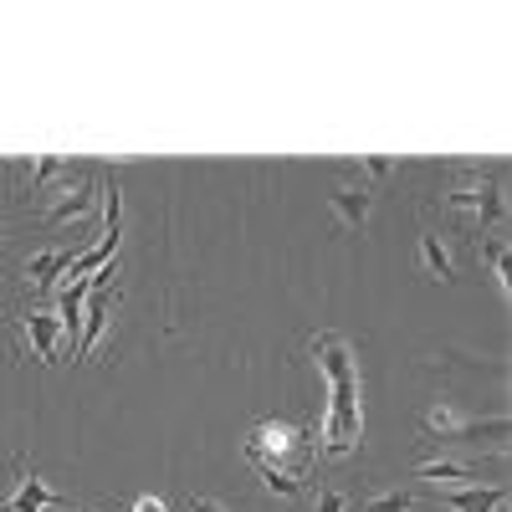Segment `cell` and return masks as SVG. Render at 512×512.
Wrapping results in <instances>:
<instances>
[{
  "mask_svg": "<svg viewBox=\"0 0 512 512\" xmlns=\"http://www.w3.org/2000/svg\"><path fill=\"white\" fill-rule=\"evenodd\" d=\"M308 349L318 354V369L328 374V420H323V456L328 461H344L354 456L359 436H364V410H359V364L344 333H313Z\"/></svg>",
  "mask_w": 512,
  "mask_h": 512,
  "instance_id": "6da1fadb",
  "label": "cell"
},
{
  "mask_svg": "<svg viewBox=\"0 0 512 512\" xmlns=\"http://www.w3.org/2000/svg\"><path fill=\"white\" fill-rule=\"evenodd\" d=\"M446 210L466 221V231H477V236H482V231L502 216V195H497V185L472 180V185H461V190H451V195H446Z\"/></svg>",
  "mask_w": 512,
  "mask_h": 512,
  "instance_id": "7a4b0ae2",
  "label": "cell"
},
{
  "mask_svg": "<svg viewBox=\"0 0 512 512\" xmlns=\"http://www.w3.org/2000/svg\"><path fill=\"white\" fill-rule=\"evenodd\" d=\"M297 441H303V431L297 425H287V420H262L251 431V441H246V456L256 461V466H282L292 451H297Z\"/></svg>",
  "mask_w": 512,
  "mask_h": 512,
  "instance_id": "3957f363",
  "label": "cell"
},
{
  "mask_svg": "<svg viewBox=\"0 0 512 512\" xmlns=\"http://www.w3.org/2000/svg\"><path fill=\"white\" fill-rule=\"evenodd\" d=\"M108 313H113V297H108V282L93 277V292H88V308H82V344H77V359H93L98 338L108 328Z\"/></svg>",
  "mask_w": 512,
  "mask_h": 512,
  "instance_id": "277c9868",
  "label": "cell"
},
{
  "mask_svg": "<svg viewBox=\"0 0 512 512\" xmlns=\"http://www.w3.org/2000/svg\"><path fill=\"white\" fill-rule=\"evenodd\" d=\"M21 328H26V344H31V354H36L41 364H57V359H62V328H57L52 313L31 308V313H21Z\"/></svg>",
  "mask_w": 512,
  "mask_h": 512,
  "instance_id": "5b68a950",
  "label": "cell"
},
{
  "mask_svg": "<svg viewBox=\"0 0 512 512\" xmlns=\"http://www.w3.org/2000/svg\"><path fill=\"white\" fill-rule=\"evenodd\" d=\"M328 205H333V216L344 221V226H364L369 221V205H374V190L369 185H338L328 195Z\"/></svg>",
  "mask_w": 512,
  "mask_h": 512,
  "instance_id": "8992f818",
  "label": "cell"
},
{
  "mask_svg": "<svg viewBox=\"0 0 512 512\" xmlns=\"http://www.w3.org/2000/svg\"><path fill=\"white\" fill-rule=\"evenodd\" d=\"M62 497L41 482V477H26L21 472V482H16V492H11V502H6V512H52Z\"/></svg>",
  "mask_w": 512,
  "mask_h": 512,
  "instance_id": "52a82bcc",
  "label": "cell"
},
{
  "mask_svg": "<svg viewBox=\"0 0 512 512\" xmlns=\"http://www.w3.org/2000/svg\"><path fill=\"white\" fill-rule=\"evenodd\" d=\"M93 180H82V185H72V190H62V200L47 210V226H62V221H82L93 210Z\"/></svg>",
  "mask_w": 512,
  "mask_h": 512,
  "instance_id": "ba28073f",
  "label": "cell"
},
{
  "mask_svg": "<svg viewBox=\"0 0 512 512\" xmlns=\"http://www.w3.org/2000/svg\"><path fill=\"white\" fill-rule=\"evenodd\" d=\"M67 267H72V251H62V246L57 251H41V256H31V262H26V282L41 292V287H52Z\"/></svg>",
  "mask_w": 512,
  "mask_h": 512,
  "instance_id": "9c48e42d",
  "label": "cell"
},
{
  "mask_svg": "<svg viewBox=\"0 0 512 512\" xmlns=\"http://www.w3.org/2000/svg\"><path fill=\"white\" fill-rule=\"evenodd\" d=\"M451 512H492L507 502V487H472V492H446L441 497Z\"/></svg>",
  "mask_w": 512,
  "mask_h": 512,
  "instance_id": "30bf717a",
  "label": "cell"
},
{
  "mask_svg": "<svg viewBox=\"0 0 512 512\" xmlns=\"http://www.w3.org/2000/svg\"><path fill=\"white\" fill-rule=\"evenodd\" d=\"M477 466H461V461H425L415 466V482H472Z\"/></svg>",
  "mask_w": 512,
  "mask_h": 512,
  "instance_id": "8fae6325",
  "label": "cell"
},
{
  "mask_svg": "<svg viewBox=\"0 0 512 512\" xmlns=\"http://www.w3.org/2000/svg\"><path fill=\"white\" fill-rule=\"evenodd\" d=\"M420 267L431 272V277H441V282L451 277V256H446V246H441V241H436L431 231L420 236Z\"/></svg>",
  "mask_w": 512,
  "mask_h": 512,
  "instance_id": "7c38bea8",
  "label": "cell"
},
{
  "mask_svg": "<svg viewBox=\"0 0 512 512\" xmlns=\"http://www.w3.org/2000/svg\"><path fill=\"white\" fill-rule=\"evenodd\" d=\"M256 472H262V487H267V492H277V497H287V502L303 497V482H297L292 472H282V466H256Z\"/></svg>",
  "mask_w": 512,
  "mask_h": 512,
  "instance_id": "4fadbf2b",
  "label": "cell"
},
{
  "mask_svg": "<svg viewBox=\"0 0 512 512\" xmlns=\"http://www.w3.org/2000/svg\"><path fill=\"white\" fill-rule=\"evenodd\" d=\"M482 256H487V267H492V282L507 292V241H482Z\"/></svg>",
  "mask_w": 512,
  "mask_h": 512,
  "instance_id": "5bb4252c",
  "label": "cell"
},
{
  "mask_svg": "<svg viewBox=\"0 0 512 512\" xmlns=\"http://www.w3.org/2000/svg\"><path fill=\"white\" fill-rule=\"evenodd\" d=\"M21 175L31 180V185H47V180H57V175H67V164L62 159H36V164H26Z\"/></svg>",
  "mask_w": 512,
  "mask_h": 512,
  "instance_id": "9a60e30c",
  "label": "cell"
},
{
  "mask_svg": "<svg viewBox=\"0 0 512 512\" xmlns=\"http://www.w3.org/2000/svg\"><path fill=\"white\" fill-rule=\"evenodd\" d=\"M415 507V497L410 492H384V497H374L364 512H410Z\"/></svg>",
  "mask_w": 512,
  "mask_h": 512,
  "instance_id": "2e32d148",
  "label": "cell"
},
{
  "mask_svg": "<svg viewBox=\"0 0 512 512\" xmlns=\"http://www.w3.org/2000/svg\"><path fill=\"white\" fill-rule=\"evenodd\" d=\"M313 512H349V492L344 487H323L318 502H313Z\"/></svg>",
  "mask_w": 512,
  "mask_h": 512,
  "instance_id": "e0dca14e",
  "label": "cell"
},
{
  "mask_svg": "<svg viewBox=\"0 0 512 512\" xmlns=\"http://www.w3.org/2000/svg\"><path fill=\"white\" fill-rule=\"evenodd\" d=\"M390 169H395L390 159H369V164H364V175H369V180H384V175H390Z\"/></svg>",
  "mask_w": 512,
  "mask_h": 512,
  "instance_id": "ac0fdd59",
  "label": "cell"
},
{
  "mask_svg": "<svg viewBox=\"0 0 512 512\" xmlns=\"http://www.w3.org/2000/svg\"><path fill=\"white\" fill-rule=\"evenodd\" d=\"M128 512H169V507H164V497H139Z\"/></svg>",
  "mask_w": 512,
  "mask_h": 512,
  "instance_id": "d6986e66",
  "label": "cell"
},
{
  "mask_svg": "<svg viewBox=\"0 0 512 512\" xmlns=\"http://www.w3.org/2000/svg\"><path fill=\"white\" fill-rule=\"evenodd\" d=\"M190 512H226L216 497H190Z\"/></svg>",
  "mask_w": 512,
  "mask_h": 512,
  "instance_id": "ffe728a7",
  "label": "cell"
}]
</instances>
